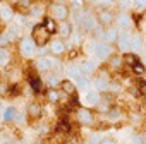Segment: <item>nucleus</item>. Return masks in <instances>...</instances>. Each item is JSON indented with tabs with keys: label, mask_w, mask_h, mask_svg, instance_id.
I'll use <instances>...</instances> for the list:
<instances>
[{
	"label": "nucleus",
	"mask_w": 146,
	"mask_h": 144,
	"mask_svg": "<svg viewBox=\"0 0 146 144\" xmlns=\"http://www.w3.org/2000/svg\"><path fill=\"white\" fill-rule=\"evenodd\" d=\"M69 14H70V9L67 4H64V0H57V2L50 4L48 7V16H52L55 21L69 19Z\"/></svg>",
	"instance_id": "obj_4"
},
{
	"label": "nucleus",
	"mask_w": 146,
	"mask_h": 144,
	"mask_svg": "<svg viewBox=\"0 0 146 144\" xmlns=\"http://www.w3.org/2000/svg\"><path fill=\"white\" fill-rule=\"evenodd\" d=\"M141 144H146V132L141 135Z\"/></svg>",
	"instance_id": "obj_42"
},
{
	"label": "nucleus",
	"mask_w": 146,
	"mask_h": 144,
	"mask_svg": "<svg viewBox=\"0 0 146 144\" xmlns=\"http://www.w3.org/2000/svg\"><path fill=\"white\" fill-rule=\"evenodd\" d=\"M16 108L14 106H7V108H4V112H2V120L4 122H14V118H16Z\"/></svg>",
	"instance_id": "obj_24"
},
{
	"label": "nucleus",
	"mask_w": 146,
	"mask_h": 144,
	"mask_svg": "<svg viewBox=\"0 0 146 144\" xmlns=\"http://www.w3.org/2000/svg\"><path fill=\"white\" fill-rule=\"evenodd\" d=\"M60 83H62V79L55 74L53 70L46 72V84H48L50 88H57V86H60Z\"/></svg>",
	"instance_id": "obj_23"
},
{
	"label": "nucleus",
	"mask_w": 146,
	"mask_h": 144,
	"mask_svg": "<svg viewBox=\"0 0 146 144\" xmlns=\"http://www.w3.org/2000/svg\"><path fill=\"white\" fill-rule=\"evenodd\" d=\"M46 100L50 103H58L60 101V93L57 91V88H48L46 89Z\"/></svg>",
	"instance_id": "obj_25"
},
{
	"label": "nucleus",
	"mask_w": 146,
	"mask_h": 144,
	"mask_svg": "<svg viewBox=\"0 0 146 144\" xmlns=\"http://www.w3.org/2000/svg\"><path fill=\"white\" fill-rule=\"evenodd\" d=\"M74 45H79V41H81V34H79V31H72V34H70V38H69Z\"/></svg>",
	"instance_id": "obj_37"
},
{
	"label": "nucleus",
	"mask_w": 146,
	"mask_h": 144,
	"mask_svg": "<svg viewBox=\"0 0 146 144\" xmlns=\"http://www.w3.org/2000/svg\"><path fill=\"white\" fill-rule=\"evenodd\" d=\"M105 113H107V115H105L107 120H110V122H115V120H120V118H122V112H120L117 106H110Z\"/></svg>",
	"instance_id": "obj_22"
},
{
	"label": "nucleus",
	"mask_w": 146,
	"mask_h": 144,
	"mask_svg": "<svg viewBox=\"0 0 146 144\" xmlns=\"http://www.w3.org/2000/svg\"><path fill=\"white\" fill-rule=\"evenodd\" d=\"M117 38H119V29L117 28H105V41L107 43H117Z\"/></svg>",
	"instance_id": "obj_20"
},
{
	"label": "nucleus",
	"mask_w": 146,
	"mask_h": 144,
	"mask_svg": "<svg viewBox=\"0 0 146 144\" xmlns=\"http://www.w3.org/2000/svg\"><path fill=\"white\" fill-rule=\"evenodd\" d=\"M11 62V52L5 46H0V67H5Z\"/></svg>",
	"instance_id": "obj_26"
},
{
	"label": "nucleus",
	"mask_w": 146,
	"mask_h": 144,
	"mask_svg": "<svg viewBox=\"0 0 146 144\" xmlns=\"http://www.w3.org/2000/svg\"><path fill=\"white\" fill-rule=\"evenodd\" d=\"M83 103L88 108L98 106V103H100V93H98V89H86V93L83 96Z\"/></svg>",
	"instance_id": "obj_10"
},
{
	"label": "nucleus",
	"mask_w": 146,
	"mask_h": 144,
	"mask_svg": "<svg viewBox=\"0 0 146 144\" xmlns=\"http://www.w3.org/2000/svg\"><path fill=\"white\" fill-rule=\"evenodd\" d=\"M76 117H78V122L83 124V125H91L93 124V113L88 106L86 108H78Z\"/></svg>",
	"instance_id": "obj_12"
},
{
	"label": "nucleus",
	"mask_w": 146,
	"mask_h": 144,
	"mask_svg": "<svg viewBox=\"0 0 146 144\" xmlns=\"http://www.w3.org/2000/svg\"><path fill=\"white\" fill-rule=\"evenodd\" d=\"M4 108H5V106H4V103H2V101H0V113H2V112H4Z\"/></svg>",
	"instance_id": "obj_43"
},
{
	"label": "nucleus",
	"mask_w": 146,
	"mask_h": 144,
	"mask_svg": "<svg viewBox=\"0 0 146 144\" xmlns=\"http://www.w3.org/2000/svg\"><path fill=\"white\" fill-rule=\"evenodd\" d=\"M17 48H19L21 57H24V58H28V60H29V58H35L36 53H38V46H36V43L33 41L31 36H24V38H21Z\"/></svg>",
	"instance_id": "obj_3"
},
{
	"label": "nucleus",
	"mask_w": 146,
	"mask_h": 144,
	"mask_svg": "<svg viewBox=\"0 0 146 144\" xmlns=\"http://www.w3.org/2000/svg\"><path fill=\"white\" fill-rule=\"evenodd\" d=\"M124 62H125V63H129V65L132 67V65H136V63H137V62H141V60L137 58V53H132V52H127V53L124 55Z\"/></svg>",
	"instance_id": "obj_27"
},
{
	"label": "nucleus",
	"mask_w": 146,
	"mask_h": 144,
	"mask_svg": "<svg viewBox=\"0 0 146 144\" xmlns=\"http://www.w3.org/2000/svg\"><path fill=\"white\" fill-rule=\"evenodd\" d=\"M95 4L98 5V9H110L115 4V0H95Z\"/></svg>",
	"instance_id": "obj_34"
},
{
	"label": "nucleus",
	"mask_w": 146,
	"mask_h": 144,
	"mask_svg": "<svg viewBox=\"0 0 146 144\" xmlns=\"http://www.w3.org/2000/svg\"><path fill=\"white\" fill-rule=\"evenodd\" d=\"M113 24L119 31H129L131 26H132V17L127 12H119V14H115V22Z\"/></svg>",
	"instance_id": "obj_8"
},
{
	"label": "nucleus",
	"mask_w": 146,
	"mask_h": 144,
	"mask_svg": "<svg viewBox=\"0 0 146 144\" xmlns=\"http://www.w3.org/2000/svg\"><path fill=\"white\" fill-rule=\"evenodd\" d=\"M131 2V5L136 9V11H139V12H144L146 11V0H129Z\"/></svg>",
	"instance_id": "obj_33"
},
{
	"label": "nucleus",
	"mask_w": 146,
	"mask_h": 144,
	"mask_svg": "<svg viewBox=\"0 0 146 144\" xmlns=\"http://www.w3.org/2000/svg\"><path fill=\"white\" fill-rule=\"evenodd\" d=\"M74 21H76L78 28H81L83 31H90V33H93V29L96 26H100L98 24V19H96V14H93L88 9L74 11Z\"/></svg>",
	"instance_id": "obj_1"
},
{
	"label": "nucleus",
	"mask_w": 146,
	"mask_h": 144,
	"mask_svg": "<svg viewBox=\"0 0 146 144\" xmlns=\"http://www.w3.org/2000/svg\"><path fill=\"white\" fill-rule=\"evenodd\" d=\"M100 142H102V139H100L98 134H91L90 139H88V144H100Z\"/></svg>",
	"instance_id": "obj_38"
},
{
	"label": "nucleus",
	"mask_w": 146,
	"mask_h": 144,
	"mask_svg": "<svg viewBox=\"0 0 146 144\" xmlns=\"http://www.w3.org/2000/svg\"><path fill=\"white\" fill-rule=\"evenodd\" d=\"M4 31H5V22H4V21H0V34H2Z\"/></svg>",
	"instance_id": "obj_41"
},
{
	"label": "nucleus",
	"mask_w": 146,
	"mask_h": 144,
	"mask_svg": "<svg viewBox=\"0 0 146 144\" xmlns=\"http://www.w3.org/2000/svg\"><path fill=\"white\" fill-rule=\"evenodd\" d=\"M48 46H50L52 55H55V57H58V55H62V53L65 52V45H64V40H62V38H58V40H50Z\"/></svg>",
	"instance_id": "obj_15"
},
{
	"label": "nucleus",
	"mask_w": 146,
	"mask_h": 144,
	"mask_svg": "<svg viewBox=\"0 0 146 144\" xmlns=\"http://www.w3.org/2000/svg\"><path fill=\"white\" fill-rule=\"evenodd\" d=\"M0 46H2V45H0Z\"/></svg>",
	"instance_id": "obj_47"
},
{
	"label": "nucleus",
	"mask_w": 146,
	"mask_h": 144,
	"mask_svg": "<svg viewBox=\"0 0 146 144\" xmlns=\"http://www.w3.org/2000/svg\"><path fill=\"white\" fill-rule=\"evenodd\" d=\"M72 24H70V21L69 19H64V21H58V29H57V34H58V38H62V40H69L70 38V34H72Z\"/></svg>",
	"instance_id": "obj_11"
},
{
	"label": "nucleus",
	"mask_w": 146,
	"mask_h": 144,
	"mask_svg": "<svg viewBox=\"0 0 146 144\" xmlns=\"http://www.w3.org/2000/svg\"><path fill=\"white\" fill-rule=\"evenodd\" d=\"M131 38H132V34L129 31H120L119 38H117V48L124 53L131 52Z\"/></svg>",
	"instance_id": "obj_9"
},
{
	"label": "nucleus",
	"mask_w": 146,
	"mask_h": 144,
	"mask_svg": "<svg viewBox=\"0 0 146 144\" xmlns=\"http://www.w3.org/2000/svg\"><path fill=\"white\" fill-rule=\"evenodd\" d=\"M79 69H81V72H83L84 76H91L93 72H95V69H96V65H95V62L84 60V62H81V63H79Z\"/></svg>",
	"instance_id": "obj_21"
},
{
	"label": "nucleus",
	"mask_w": 146,
	"mask_h": 144,
	"mask_svg": "<svg viewBox=\"0 0 146 144\" xmlns=\"http://www.w3.org/2000/svg\"><path fill=\"white\" fill-rule=\"evenodd\" d=\"M96 19H98V24L103 26V28H110L113 22H115V14L110 11V9H98L96 12Z\"/></svg>",
	"instance_id": "obj_7"
},
{
	"label": "nucleus",
	"mask_w": 146,
	"mask_h": 144,
	"mask_svg": "<svg viewBox=\"0 0 146 144\" xmlns=\"http://www.w3.org/2000/svg\"><path fill=\"white\" fill-rule=\"evenodd\" d=\"M84 2H95V0H84Z\"/></svg>",
	"instance_id": "obj_46"
},
{
	"label": "nucleus",
	"mask_w": 146,
	"mask_h": 144,
	"mask_svg": "<svg viewBox=\"0 0 146 144\" xmlns=\"http://www.w3.org/2000/svg\"><path fill=\"white\" fill-rule=\"evenodd\" d=\"M14 17H16V9L9 2L2 0V2H0V21H4L5 24H9V22L14 21Z\"/></svg>",
	"instance_id": "obj_6"
},
{
	"label": "nucleus",
	"mask_w": 146,
	"mask_h": 144,
	"mask_svg": "<svg viewBox=\"0 0 146 144\" xmlns=\"http://www.w3.org/2000/svg\"><path fill=\"white\" fill-rule=\"evenodd\" d=\"M58 130L60 132H70V124L64 118V120H60L58 122Z\"/></svg>",
	"instance_id": "obj_36"
},
{
	"label": "nucleus",
	"mask_w": 146,
	"mask_h": 144,
	"mask_svg": "<svg viewBox=\"0 0 146 144\" xmlns=\"http://www.w3.org/2000/svg\"><path fill=\"white\" fill-rule=\"evenodd\" d=\"M93 55H95V58H98L102 62L108 60L112 57V46H110V43H107V41H96L93 45Z\"/></svg>",
	"instance_id": "obj_5"
},
{
	"label": "nucleus",
	"mask_w": 146,
	"mask_h": 144,
	"mask_svg": "<svg viewBox=\"0 0 146 144\" xmlns=\"http://www.w3.org/2000/svg\"><path fill=\"white\" fill-rule=\"evenodd\" d=\"M100 144H115V142H113V139H102Z\"/></svg>",
	"instance_id": "obj_40"
},
{
	"label": "nucleus",
	"mask_w": 146,
	"mask_h": 144,
	"mask_svg": "<svg viewBox=\"0 0 146 144\" xmlns=\"http://www.w3.org/2000/svg\"><path fill=\"white\" fill-rule=\"evenodd\" d=\"M143 46H144L143 38L139 34H132V38H131V52L132 53H139L143 50Z\"/></svg>",
	"instance_id": "obj_19"
},
{
	"label": "nucleus",
	"mask_w": 146,
	"mask_h": 144,
	"mask_svg": "<svg viewBox=\"0 0 146 144\" xmlns=\"http://www.w3.org/2000/svg\"><path fill=\"white\" fill-rule=\"evenodd\" d=\"M67 5L72 11H81L84 9V0H67Z\"/></svg>",
	"instance_id": "obj_29"
},
{
	"label": "nucleus",
	"mask_w": 146,
	"mask_h": 144,
	"mask_svg": "<svg viewBox=\"0 0 146 144\" xmlns=\"http://www.w3.org/2000/svg\"><path fill=\"white\" fill-rule=\"evenodd\" d=\"M2 144H19V142H12V141H5V142H2Z\"/></svg>",
	"instance_id": "obj_44"
},
{
	"label": "nucleus",
	"mask_w": 146,
	"mask_h": 144,
	"mask_svg": "<svg viewBox=\"0 0 146 144\" xmlns=\"http://www.w3.org/2000/svg\"><path fill=\"white\" fill-rule=\"evenodd\" d=\"M108 91L119 93V91H120V84H119V83H110V84H108Z\"/></svg>",
	"instance_id": "obj_39"
},
{
	"label": "nucleus",
	"mask_w": 146,
	"mask_h": 144,
	"mask_svg": "<svg viewBox=\"0 0 146 144\" xmlns=\"http://www.w3.org/2000/svg\"><path fill=\"white\" fill-rule=\"evenodd\" d=\"M136 93H137L139 96L146 98V81H144V79H139V81L136 83Z\"/></svg>",
	"instance_id": "obj_30"
},
{
	"label": "nucleus",
	"mask_w": 146,
	"mask_h": 144,
	"mask_svg": "<svg viewBox=\"0 0 146 144\" xmlns=\"http://www.w3.org/2000/svg\"><path fill=\"white\" fill-rule=\"evenodd\" d=\"M108 63H110L112 69H117V67H120V65L124 63V57H120V55H112V57L108 58Z\"/></svg>",
	"instance_id": "obj_28"
},
{
	"label": "nucleus",
	"mask_w": 146,
	"mask_h": 144,
	"mask_svg": "<svg viewBox=\"0 0 146 144\" xmlns=\"http://www.w3.org/2000/svg\"><path fill=\"white\" fill-rule=\"evenodd\" d=\"M60 88H62V93L67 94V96L76 94V91H78V88H76V84H74V81H72V79H64L60 83Z\"/></svg>",
	"instance_id": "obj_17"
},
{
	"label": "nucleus",
	"mask_w": 146,
	"mask_h": 144,
	"mask_svg": "<svg viewBox=\"0 0 146 144\" xmlns=\"http://www.w3.org/2000/svg\"><path fill=\"white\" fill-rule=\"evenodd\" d=\"M12 41H14V38L11 36V33H9V31H7V28H5V31L0 34V45L5 46V45H9V43H12Z\"/></svg>",
	"instance_id": "obj_31"
},
{
	"label": "nucleus",
	"mask_w": 146,
	"mask_h": 144,
	"mask_svg": "<svg viewBox=\"0 0 146 144\" xmlns=\"http://www.w3.org/2000/svg\"><path fill=\"white\" fill-rule=\"evenodd\" d=\"M143 48H144V52H146V41H144V46H143Z\"/></svg>",
	"instance_id": "obj_45"
},
{
	"label": "nucleus",
	"mask_w": 146,
	"mask_h": 144,
	"mask_svg": "<svg viewBox=\"0 0 146 144\" xmlns=\"http://www.w3.org/2000/svg\"><path fill=\"white\" fill-rule=\"evenodd\" d=\"M43 24H45V28L52 33V36L53 34H57V29H58V21H55L52 16H48V14H45L43 16V21H41Z\"/></svg>",
	"instance_id": "obj_18"
},
{
	"label": "nucleus",
	"mask_w": 146,
	"mask_h": 144,
	"mask_svg": "<svg viewBox=\"0 0 146 144\" xmlns=\"http://www.w3.org/2000/svg\"><path fill=\"white\" fill-rule=\"evenodd\" d=\"M67 74L70 76V79H76L78 76H81V74H83V72H81L79 65H69V69H67Z\"/></svg>",
	"instance_id": "obj_32"
},
{
	"label": "nucleus",
	"mask_w": 146,
	"mask_h": 144,
	"mask_svg": "<svg viewBox=\"0 0 146 144\" xmlns=\"http://www.w3.org/2000/svg\"><path fill=\"white\" fill-rule=\"evenodd\" d=\"M131 69L134 70V74H136V76H143V74H144V72H146V69H144V65H143V62H137V63H136V65H132Z\"/></svg>",
	"instance_id": "obj_35"
},
{
	"label": "nucleus",
	"mask_w": 146,
	"mask_h": 144,
	"mask_svg": "<svg viewBox=\"0 0 146 144\" xmlns=\"http://www.w3.org/2000/svg\"><path fill=\"white\" fill-rule=\"evenodd\" d=\"M26 112H28V115H29V118H40L41 117V113H43V108H41V105L40 103H36V101H31V103H28V108H26Z\"/></svg>",
	"instance_id": "obj_16"
},
{
	"label": "nucleus",
	"mask_w": 146,
	"mask_h": 144,
	"mask_svg": "<svg viewBox=\"0 0 146 144\" xmlns=\"http://www.w3.org/2000/svg\"><path fill=\"white\" fill-rule=\"evenodd\" d=\"M93 84L96 86V89L98 91H108V84H110V81H108V76L105 74V72H102V74H98L96 77H95V81H93Z\"/></svg>",
	"instance_id": "obj_14"
},
{
	"label": "nucleus",
	"mask_w": 146,
	"mask_h": 144,
	"mask_svg": "<svg viewBox=\"0 0 146 144\" xmlns=\"http://www.w3.org/2000/svg\"><path fill=\"white\" fill-rule=\"evenodd\" d=\"M31 38L36 43V46H46L50 43V40H52V33L45 28L43 22H38L31 29Z\"/></svg>",
	"instance_id": "obj_2"
},
{
	"label": "nucleus",
	"mask_w": 146,
	"mask_h": 144,
	"mask_svg": "<svg viewBox=\"0 0 146 144\" xmlns=\"http://www.w3.org/2000/svg\"><path fill=\"white\" fill-rule=\"evenodd\" d=\"M28 81H29V86H31V89H33L35 93H41V91H43V81L40 79L36 69L31 70V74L28 76Z\"/></svg>",
	"instance_id": "obj_13"
}]
</instances>
